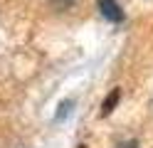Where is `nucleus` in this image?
Wrapping results in <instances>:
<instances>
[{
  "label": "nucleus",
  "instance_id": "nucleus-4",
  "mask_svg": "<svg viewBox=\"0 0 153 148\" xmlns=\"http://www.w3.org/2000/svg\"><path fill=\"white\" fill-rule=\"evenodd\" d=\"M119 148H136V143H123V146H119Z\"/></svg>",
  "mask_w": 153,
  "mask_h": 148
},
{
  "label": "nucleus",
  "instance_id": "nucleus-3",
  "mask_svg": "<svg viewBox=\"0 0 153 148\" xmlns=\"http://www.w3.org/2000/svg\"><path fill=\"white\" fill-rule=\"evenodd\" d=\"M50 3H54V5H59V7H67V5H72L74 0H50Z\"/></svg>",
  "mask_w": 153,
  "mask_h": 148
},
{
  "label": "nucleus",
  "instance_id": "nucleus-2",
  "mask_svg": "<svg viewBox=\"0 0 153 148\" xmlns=\"http://www.w3.org/2000/svg\"><path fill=\"white\" fill-rule=\"evenodd\" d=\"M116 101H119V89H114V91H111V96L106 99V101H104V109H101V114L106 116L109 111H114V106H116Z\"/></svg>",
  "mask_w": 153,
  "mask_h": 148
},
{
  "label": "nucleus",
  "instance_id": "nucleus-1",
  "mask_svg": "<svg viewBox=\"0 0 153 148\" xmlns=\"http://www.w3.org/2000/svg\"><path fill=\"white\" fill-rule=\"evenodd\" d=\"M97 5L101 10V15L109 20V22H123V10L116 0H97Z\"/></svg>",
  "mask_w": 153,
  "mask_h": 148
}]
</instances>
